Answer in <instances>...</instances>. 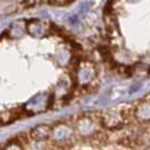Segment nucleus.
Here are the masks:
<instances>
[{
  "label": "nucleus",
  "mask_w": 150,
  "mask_h": 150,
  "mask_svg": "<svg viewBox=\"0 0 150 150\" xmlns=\"http://www.w3.org/2000/svg\"><path fill=\"white\" fill-rule=\"evenodd\" d=\"M53 102H54V96L51 95L50 98H49V104H47V107H49V108H51L53 106Z\"/></svg>",
  "instance_id": "2"
},
{
  "label": "nucleus",
  "mask_w": 150,
  "mask_h": 150,
  "mask_svg": "<svg viewBox=\"0 0 150 150\" xmlns=\"http://www.w3.org/2000/svg\"><path fill=\"white\" fill-rule=\"evenodd\" d=\"M1 38H2V35H0V40H1Z\"/></svg>",
  "instance_id": "3"
},
{
  "label": "nucleus",
  "mask_w": 150,
  "mask_h": 150,
  "mask_svg": "<svg viewBox=\"0 0 150 150\" xmlns=\"http://www.w3.org/2000/svg\"><path fill=\"white\" fill-rule=\"evenodd\" d=\"M30 133L33 140H38V141L46 140L50 137V133H51V127L46 125V124H40L38 127L32 129Z\"/></svg>",
  "instance_id": "1"
}]
</instances>
